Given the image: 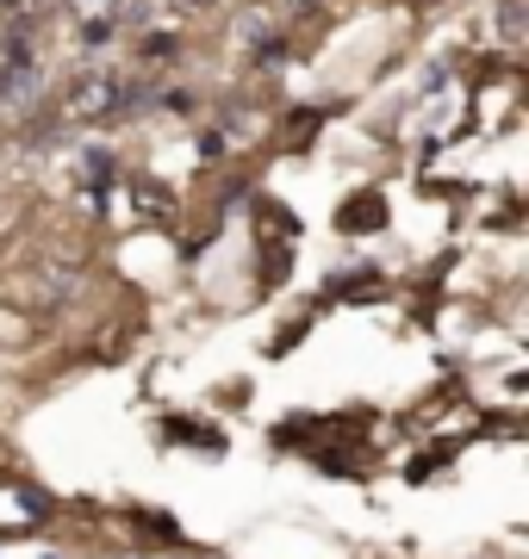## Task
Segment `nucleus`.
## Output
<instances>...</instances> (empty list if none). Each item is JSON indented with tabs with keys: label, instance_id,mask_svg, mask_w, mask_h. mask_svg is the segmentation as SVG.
Instances as JSON below:
<instances>
[{
	"label": "nucleus",
	"instance_id": "f03ea898",
	"mask_svg": "<svg viewBox=\"0 0 529 559\" xmlns=\"http://www.w3.org/2000/svg\"><path fill=\"white\" fill-rule=\"evenodd\" d=\"M498 38L524 44V0H498Z\"/></svg>",
	"mask_w": 529,
	"mask_h": 559
},
{
	"label": "nucleus",
	"instance_id": "20e7f679",
	"mask_svg": "<svg viewBox=\"0 0 529 559\" xmlns=\"http://www.w3.org/2000/svg\"><path fill=\"white\" fill-rule=\"evenodd\" d=\"M62 7H69L75 20H106V13H113L119 0H62Z\"/></svg>",
	"mask_w": 529,
	"mask_h": 559
},
{
	"label": "nucleus",
	"instance_id": "423d86ee",
	"mask_svg": "<svg viewBox=\"0 0 529 559\" xmlns=\"http://www.w3.org/2000/svg\"><path fill=\"white\" fill-rule=\"evenodd\" d=\"M181 7H212V0H181Z\"/></svg>",
	"mask_w": 529,
	"mask_h": 559
},
{
	"label": "nucleus",
	"instance_id": "7ed1b4c3",
	"mask_svg": "<svg viewBox=\"0 0 529 559\" xmlns=\"http://www.w3.org/2000/svg\"><path fill=\"white\" fill-rule=\"evenodd\" d=\"M380 218H387V212H380V205H374V200H355V205H349V230H367V224H380Z\"/></svg>",
	"mask_w": 529,
	"mask_h": 559
},
{
	"label": "nucleus",
	"instance_id": "f257e3e1",
	"mask_svg": "<svg viewBox=\"0 0 529 559\" xmlns=\"http://www.w3.org/2000/svg\"><path fill=\"white\" fill-rule=\"evenodd\" d=\"M125 100V81L106 75V69H87V75H75V87H69V100H62V119L75 124H106L113 112H119Z\"/></svg>",
	"mask_w": 529,
	"mask_h": 559
},
{
	"label": "nucleus",
	"instance_id": "39448f33",
	"mask_svg": "<svg viewBox=\"0 0 529 559\" xmlns=\"http://www.w3.org/2000/svg\"><path fill=\"white\" fill-rule=\"evenodd\" d=\"M32 13H38V0H0V20L7 25H25Z\"/></svg>",
	"mask_w": 529,
	"mask_h": 559
}]
</instances>
